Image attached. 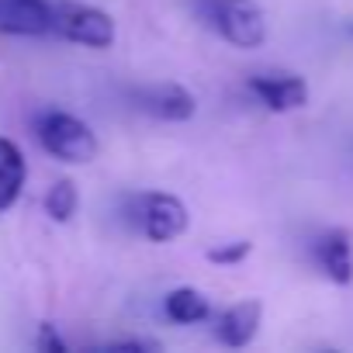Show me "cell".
<instances>
[{"label": "cell", "mask_w": 353, "mask_h": 353, "mask_svg": "<svg viewBox=\"0 0 353 353\" xmlns=\"http://www.w3.org/2000/svg\"><path fill=\"white\" fill-rule=\"evenodd\" d=\"M163 312L176 325H198V322H205L212 315V305H208V298L198 288H173L166 294V301H163Z\"/></svg>", "instance_id": "obj_11"}, {"label": "cell", "mask_w": 353, "mask_h": 353, "mask_svg": "<svg viewBox=\"0 0 353 353\" xmlns=\"http://www.w3.org/2000/svg\"><path fill=\"white\" fill-rule=\"evenodd\" d=\"M52 35L87 46V49H108L114 42V21L111 14L77 4V0H52Z\"/></svg>", "instance_id": "obj_3"}, {"label": "cell", "mask_w": 353, "mask_h": 353, "mask_svg": "<svg viewBox=\"0 0 353 353\" xmlns=\"http://www.w3.org/2000/svg\"><path fill=\"white\" fill-rule=\"evenodd\" d=\"M25 156L11 139H0V212H8L25 188Z\"/></svg>", "instance_id": "obj_10"}, {"label": "cell", "mask_w": 353, "mask_h": 353, "mask_svg": "<svg viewBox=\"0 0 353 353\" xmlns=\"http://www.w3.org/2000/svg\"><path fill=\"white\" fill-rule=\"evenodd\" d=\"M260 319H263V305L256 298H246V301H236L232 308H225L219 315V325H215V336L219 343H225L229 350H243L256 339L260 332Z\"/></svg>", "instance_id": "obj_9"}, {"label": "cell", "mask_w": 353, "mask_h": 353, "mask_svg": "<svg viewBox=\"0 0 353 353\" xmlns=\"http://www.w3.org/2000/svg\"><path fill=\"white\" fill-rule=\"evenodd\" d=\"M135 108L145 111L149 118H159V121H188L194 118L198 111V101L188 87L181 83H149V87H139L132 94Z\"/></svg>", "instance_id": "obj_5"}, {"label": "cell", "mask_w": 353, "mask_h": 353, "mask_svg": "<svg viewBox=\"0 0 353 353\" xmlns=\"http://www.w3.org/2000/svg\"><path fill=\"white\" fill-rule=\"evenodd\" d=\"M205 21L236 49H256L267 42V18L253 0H201Z\"/></svg>", "instance_id": "obj_2"}, {"label": "cell", "mask_w": 353, "mask_h": 353, "mask_svg": "<svg viewBox=\"0 0 353 353\" xmlns=\"http://www.w3.org/2000/svg\"><path fill=\"white\" fill-rule=\"evenodd\" d=\"M35 135H39L42 149L63 163H90L101 149L90 125L70 111H42L35 121Z\"/></svg>", "instance_id": "obj_1"}, {"label": "cell", "mask_w": 353, "mask_h": 353, "mask_svg": "<svg viewBox=\"0 0 353 353\" xmlns=\"http://www.w3.org/2000/svg\"><path fill=\"white\" fill-rule=\"evenodd\" d=\"M39 346H42V350H56V353H63V350H66V343H63V339H56L52 325H42V339H39Z\"/></svg>", "instance_id": "obj_14"}, {"label": "cell", "mask_w": 353, "mask_h": 353, "mask_svg": "<svg viewBox=\"0 0 353 353\" xmlns=\"http://www.w3.org/2000/svg\"><path fill=\"white\" fill-rule=\"evenodd\" d=\"M315 267L332 281V284H350L353 281V243L343 229H329L312 243Z\"/></svg>", "instance_id": "obj_8"}, {"label": "cell", "mask_w": 353, "mask_h": 353, "mask_svg": "<svg viewBox=\"0 0 353 353\" xmlns=\"http://www.w3.org/2000/svg\"><path fill=\"white\" fill-rule=\"evenodd\" d=\"M77 205H80V194L73 181H56L46 194V212L52 222H70L77 215Z\"/></svg>", "instance_id": "obj_12"}, {"label": "cell", "mask_w": 353, "mask_h": 353, "mask_svg": "<svg viewBox=\"0 0 353 353\" xmlns=\"http://www.w3.org/2000/svg\"><path fill=\"white\" fill-rule=\"evenodd\" d=\"M250 253H253V243H250V239H232V243H225V246L208 250V260L219 263V267H236V263H243Z\"/></svg>", "instance_id": "obj_13"}, {"label": "cell", "mask_w": 353, "mask_h": 353, "mask_svg": "<svg viewBox=\"0 0 353 353\" xmlns=\"http://www.w3.org/2000/svg\"><path fill=\"white\" fill-rule=\"evenodd\" d=\"M250 90L274 114H288L308 104V83L298 73H253Z\"/></svg>", "instance_id": "obj_6"}, {"label": "cell", "mask_w": 353, "mask_h": 353, "mask_svg": "<svg viewBox=\"0 0 353 353\" xmlns=\"http://www.w3.org/2000/svg\"><path fill=\"white\" fill-rule=\"evenodd\" d=\"M132 222L149 243H173L188 232L191 215L184 201L173 194H139L132 208Z\"/></svg>", "instance_id": "obj_4"}, {"label": "cell", "mask_w": 353, "mask_h": 353, "mask_svg": "<svg viewBox=\"0 0 353 353\" xmlns=\"http://www.w3.org/2000/svg\"><path fill=\"white\" fill-rule=\"evenodd\" d=\"M0 32L4 35H49L52 0H0Z\"/></svg>", "instance_id": "obj_7"}]
</instances>
